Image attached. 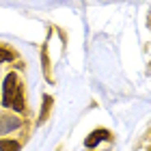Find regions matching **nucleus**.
Listing matches in <instances>:
<instances>
[{
    "mask_svg": "<svg viewBox=\"0 0 151 151\" xmlns=\"http://www.w3.org/2000/svg\"><path fill=\"white\" fill-rule=\"evenodd\" d=\"M15 84H17V76L15 73H6L4 84H2V106H11V99L15 95Z\"/></svg>",
    "mask_w": 151,
    "mask_h": 151,
    "instance_id": "f257e3e1",
    "label": "nucleus"
},
{
    "mask_svg": "<svg viewBox=\"0 0 151 151\" xmlns=\"http://www.w3.org/2000/svg\"><path fill=\"white\" fill-rule=\"evenodd\" d=\"M19 125H22V121H19L17 116H9V114L0 116V134H6V132H11V129H17Z\"/></svg>",
    "mask_w": 151,
    "mask_h": 151,
    "instance_id": "f03ea898",
    "label": "nucleus"
},
{
    "mask_svg": "<svg viewBox=\"0 0 151 151\" xmlns=\"http://www.w3.org/2000/svg\"><path fill=\"white\" fill-rule=\"evenodd\" d=\"M110 138V134H108V129H95L93 134H88L86 136V140H84V145L86 147H97L101 140H108Z\"/></svg>",
    "mask_w": 151,
    "mask_h": 151,
    "instance_id": "7ed1b4c3",
    "label": "nucleus"
},
{
    "mask_svg": "<svg viewBox=\"0 0 151 151\" xmlns=\"http://www.w3.org/2000/svg\"><path fill=\"white\" fill-rule=\"evenodd\" d=\"M11 108H13V110H17V112H24L26 110V108H24V91H22V88H17L15 95H13Z\"/></svg>",
    "mask_w": 151,
    "mask_h": 151,
    "instance_id": "20e7f679",
    "label": "nucleus"
},
{
    "mask_svg": "<svg viewBox=\"0 0 151 151\" xmlns=\"http://www.w3.org/2000/svg\"><path fill=\"white\" fill-rule=\"evenodd\" d=\"M0 151H19L17 140H0Z\"/></svg>",
    "mask_w": 151,
    "mask_h": 151,
    "instance_id": "39448f33",
    "label": "nucleus"
},
{
    "mask_svg": "<svg viewBox=\"0 0 151 151\" xmlns=\"http://www.w3.org/2000/svg\"><path fill=\"white\" fill-rule=\"evenodd\" d=\"M4 60H13V54H11V52H6V50H2V47H0V63H4Z\"/></svg>",
    "mask_w": 151,
    "mask_h": 151,
    "instance_id": "423d86ee",
    "label": "nucleus"
}]
</instances>
